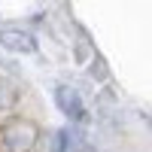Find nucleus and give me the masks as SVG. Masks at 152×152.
<instances>
[{
    "label": "nucleus",
    "mask_w": 152,
    "mask_h": 152,
    "mask_svg": "<svg viewBox=\"0 0 152 152\" xmlns=\"http://www.w3.org/2000/svg\"><path fill=\"white\" fill-rule=\"evenodd\" d=\"M0 143L6 152H31L37 146V125L31 119H9L0 128Z\"/></svg>",
    "instance_id": "1"
},
{
    "label": "nucleus",
    "mask_w": 152,
    "mask_h": 152,
    "mask_svg": "<svg viewBox=\"0 0 152 152\" xmlns=\"http://www.w3.org/2000/svg\"><path fill=\"white\" fill-rule=\"evenodd\" d=\"M0 46L9 49V52H18V55H31V52H37L34 34L21 31V28H3V31H0Z\"/></svg>",
    "instance_id": "2"
},
{
    "label": "nucleus",
    "mask_w": 152,
    "mask_h": 152,
    "mask_svg": "<svg viewBox=\"0 0 152 152\" xmlns=\"http://www.w3.org/2000/svg\"><path fill=\"white\" fill-rule=\"evenodd\" d=\"M55 100H58V107H61V113H64L67 119L79 122V119L85 116V110H82V97H79V91H76L73 85H58Z\"/></svg>",
    "instance_id": "3"
},
{
    "label": "nucleus",
    "mask_w": 152,
    "mask_h": 152,
    "mask_svg": "<svg viewBox=\"0 0 152 152\" xmlns=\"http://www.w3.org/2000/svg\"><path fill=\"white\" fill-rule=\"evenodd\" d=\"M70 131H58L55 137H52V149L49 152H70Z\"/></svg>",
    "instance_id": "4"
},
{
    "label": "nucleus",
    "mask_w": 152,
    "mask_h": 152,
    "mask_svg": "<svg viewBox=\"0 0 152 152\" xmlns=\"http://www.w3.org/2000/svg\"><path fill=\"white\" fill-rule=\"evenodd\" d=\"M12 104H15V91H12L9 85H3V82H0V113H3V110H9Z\"/></svg>",
    "instance_id": "5"
}]
</instances>
